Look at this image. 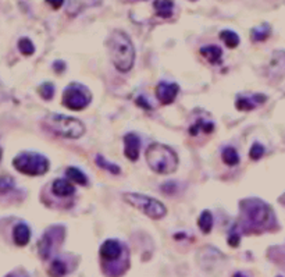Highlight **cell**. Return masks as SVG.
I'll list each match as a JSON object with an SVG mask.
<instances>
[{
  "mask_svg": "<svg viewBox=\"0 0 285 277\" xmlns=\"http://www.w3.org/2000/svg\"><path fill=\"white\" fill-rule=\"evenodd\" d=\"M109 53L114 67L120 73H128L134 66L135 49L130 37L123 31H113L107 41Z\"/></svg>",
  "mask_w": 285,
  "mask_h": 277,
  "instance_id": "1",
  "label": "cell"
},
{
  "mask_svg": "<svg viewBox=\"0 0 285 277\" xmlns=\"http://www.w3.org/2000/svg\"><path fill=\"white\" fill-rule=\"evenodd\" d=\"M149 167L157 174H173L178 168V156L167 145L154 142L145 153Z\"/></svg>",
  "mask_w": 285,
  "mask_h": 277,
  "instance_id": "2",
  "label": "cell"
},
{
  "mask_svg": "<svg viewBox=\"0 0 285 277\" xmlns=\"http://www.w3.org/2000/svg\"><path fill=\"white\" fill-rule=\"evenodd\" d=\"M46 125L50 131L63 138L77 139L85 134V125L81 120L64 114H51L48 117Z\"/></svg>",
  "mask_w": 285,
  "mask_h": 277,
  "instance_id": "3",
  "label": "cell"
},
{
  "mask_svg": "<svg viewBox=\"0 0 285 277\" xmlns=\"http://www.w3.org/2000/svg\"><path fill=\"white\" fill-rule=\"evenodd\" d=\"M123 199L128 205H131L132 208L145 213L147 218H150V219H163L167 215L166 206L161 204L159 199H154L152 197L142 195V194H135V192H127V194L123 195Z\"/></svg>",
  "mask_w": 285,
  "mask_h": 277,
  "instance_id": "4",
  "label": "cell"
},
{
  "mask_svg": "<svg viewBox=\"0 0 285 277\" xmlns=\"http://www.w3.org/2000/svg\"><path fill=\"white\" fill-rule=\"evenodd\" d=\"M245 205L242 209L245 213V219L252 228H264L271 223L273 220V212L270 206L266 205L259 199H249L242 202Z\"/></svg>",
  "mask_w": 285,
  "mask_h": 277,
  "instance_id": "5",
  "label": "cell"
},
{
  "mask_svg": "<svg viewBox=\"0 0 285 277\" xmlns=\"http://www.w3.org/2000/svg\"><path fill=\"white\" fill-rule=\"evenodd\" d=\"M15 170L27 175H42L49 170V161L35 152H22L13 161Z\"/></svg>",
  "mask_w": 285,
  "mask_h": 277,
  "instance_id": "6",
  "label": "cell"
},
{
  "mask_svg": "<svg viewBox=\"0 0 285 277\" xmlns=\"http://www.w3.org/2000/svg\"><path fill=\"white\" fill-rule=\"evenodd\" d=\"M91 102V95L84 87L80 85H70L63 94V105L67 109L80 111L85 109Z\"/></svg>",
  "mask_w": 285,
  "mask_h": 277,
  "instance_id": "7",
  "label": "cell"
},
{
  "mask_svg": "<svg viewBox=\"0 0 285 277\" xmlns=\"http://www.w3.org/2000/svg\"><path fill=\"white\" fill-rule=\"evenodd\" d=\"M180 87L174 82H160L156 87V96L161 105H170L176 101Z\"/></svg>",
  "mask_w": 285,
  "mask_h": 277,
  "instance_id": "8",
  "label": "cell"
},
{
  "mask_svg": "<svg viewBox=\"0 0 285 277\" xmlns=\"http://www.w3.org/2000/svg\"><path fill=\"white\" fill-rule=\"evenodd\" d=\"M139 149H141V141L138 135L135 134H127L124 137V153L127 159L131 162H137L139 158Z\"/></svg>",
  "mask_w": 285,
  "mask_h": 277,
  "instance_id": "9",
  "label": "cell"
},
{
  "mask_svg": "<svg viewBox=\"0 0 285 277\" xmlns=\"http://www.w3.org/2000/svg\"><path fill=\"white\" fill-rule=\"evenodd\" d=\"M266 101H267V98L262 94H256V95L252 96H239L235 102V106L241 111H249V110H253L255 108H257L259 105L264 103Z\"/></svg>",
  "mask_w": 285,
  "mask_h": 277,
  "instance_id": "10",
  "label": "cell"
},
{
  "mask_svg": "<svg viewBox=\"0 0 285 277\" xmlns=\"http://www.w3.org/2000/svg\"><path fill=\"white\" fill-rule=\"evenodd\" d=\"M123 247L121 244L116 240H107L104 241L100 247V256L104 261H116L121 255Z\"/></svg>",
  "mask_w": 285,
  "mask_h": 277,
  "instance_id": "11",
  "label": "cell"
},
{
  "mask_svg": "<svg viewBox=\"0 0 285 277\" xmlns=\"http://www.w3.org/2000/svg\"><path fill=\"white\" fill-rule=\"evenodd\" d=\"M51 191H53V194H54V195L64 198V197H71V195H74L75 188H74V185L70 181H67V180H64V178H57V180H54V181H53Z\"/></svg>",
  "mask_w": 285,
  "mask_h": 277,
  "instance_id": "12",
  "label": "cell"
},
{
  "mask_svg": "<svg viewBox=\"0 0 285 277\" xmlns=\"http://www.w3.org/2000/svg\"><path fill=\"white\" fill-rule=\"evenodd\" d=\"M13 238H14V242L18 247H25L30 242L31 238L30 227L24 224V223L17 224L14 227V230H13Z\"/></svg>",
  "mask_w": 285,
  "mask_h": 277,
  "instance_id": "13",
  "label": "cell"
},
{
  "mask_svg": "<svg viewBox=\"0 0 285 277\" xmlns=\"http://www.w3.org/2000/svg\"><path fill=\"white\" fill-rule=\"evenodd\" d=\"M200 55H202L209 63L217 64V63H220L221 57H223V51L220 49L219 46L210 45V46H203V48L200 49Z\"/></svg>",
  "mask_w": 285,
  "mask_h": 277,
  "instance_id": "14",
  "label": "cell"
},
{
  "mask_svg": "<svg viewBox=\"0 0 285 277\" xmlns=\"http://www.w3.org/2000/svg\"><path fill=\"white\" fill-rule=\"evenodd\" d=\"M153 6L154 10H156V14L161 18H170L173 15L174 3L171 0H156Z\"/></svg>",
  "mask_w": 285,
  "mask_h": 277,
  "instance_id": "15",
  "label": "cell"
},
{
  "mask_svg": "<svg viewBox=\"0 0 285 277\" xmlns=\"http://www.w3.org/2000/svg\"><path fill=\"white\" fill-rule=\"evenodd\" d=\"M66 174L74 184H78V185H87L88 184V177L84 174L80 168L68 167L66 170Z\"/></svg>",
  "mask_w": 285,
  "mask_h": 277,
  "instance_id": "16",
  "label": "cell"
},
{
  "mask_svg": "<svg viewBox=\"0 0 285 277\" xmlns=\"http://www.w3.org/2000/svg\"><path fill=\"white\" fill-rule=\"evenodd\" d=\"M197 226L199 228L202 230V233L209 234L212 231V227H213V216L212 213L209 211H203L202 212V215L199 216V219H197Z\"/></svg>",
  "mask_w": 285,
  "mask_h": 277,
  "instance_id": "17",
  "label": "cell"
},
{
  "mask_svg": "<svg viewBox=\"0 0 285 277\" xmlns=\"http://www.w3.org/2000/svg\"><path fill=\"white\" fill-rule=\"evenodd\" d=\"M214 130V124L213 123H209V121H203L202 118H199L195 124L190 125V135H197L200 131L206 132V134H210Z\"/></svg>",
  "mask_w": 285,
  "mask_h": 277,
  "instance_id": "18",
  "label": "cell"
},
{
  "mask_svg": "<svg viewBox=\"0 0 285 277\" xmlns=\"http://www.w3.org/2000/svg\"><path fill=\"white\" fill-rule=\"evenodd\" d=\"M220 38L224 41L227 48H230V49H234V48H237V46L239 45V37H238L235 32L230 31V29L221 31V32H220Z\"/></svg>",
  "mask_w": 285,
  "mask_h": 277,
  "instance_id": "19",
  "label": "cell"
},
{
  "mask_svg": "<svg viewBox=\"0 0 285 277\" xmlns=\"http://www.w3.org/2000/svg\"><path fill=\"white\" fill-rule=\"evenodd\" d=\"M223 161H224L227 166H237L239 163V156H238V153H237L234 148L228 146L223 151Z\"/></svg>",
  "mask_w": 285,
  "mask_h": 277,
  "instance_id": "20",
  "label": "cell"
},
{
  "mask_svg": "<svg viewBox=\"0 0 285 277\" xmlns=\"http://www.w3.org/2000/svg\"><path fill=\"white\" fill-rule=\"evenodd\" d=\"M67 273V266L66 263L60 259L53 261L49 268V276L50 277H63Z\"/></svg>",
  "mask_w": 285,
  "mask_h": 277,
  "instance_id": "21",
  "label": "cell"
},
{
  "mask_svg": "<svg viewBox=\"0 0 285 277\" xmlns=\"http://www.w3.org/2000/svg\"><path fill=\"white\" fill-rule=\"evenodd\" d=\"M270 27L269 25H263V27H259V28H253L250 32V37L256 42H262L266 41L267 38L270 37Z\"/></svg>",
  "mask_w": 285,
  "mask_h": 277,
  "instance_id": "22",
  "label": "cell"
},
{
  "mask_svg": "<svg viewBox=\"0 0 285 277\" xmlns=\"http://www.w3.org/2000/svg\"><path fill=\"white\" fill-rule=\"evenodd\" d=\"M96 165L100 168H103V170H107L111 174H120L121 173V168L116 166V165H113V163H109L107 161H104V158H103L102 155L96 156Z\"/></svg>",
  "mask_w": 285,
  "mask_h": 277,
  "instance_id": "23",
  "label": "cell"
},
{
  "mask_svg": "<svg viewBox=\"0 0 285 277\" xmlns=\"http://www.w3.org/2000/svg\"><path fill=\"white\" fill-rule=\"evenodd\" d=\"M18 49H20L22 55L31 56V55H34V52H35V46H34V44L31 42L28 38H21V39L18 41Z\"/></svg>",
  "mask_w": 285,
  "mask_h": 277,
  "instance_id": "24",
  "label": "cell"
},
{
  "mask_svg": "<svg viewBox=\"0 0 285 277\" xmlns=\"http://www.w3.org/2000/svg\"><path fill=\"white\" fill-rule=\"evenodd\" d=\"M38 92L41 94V96L44 98L45 101H50L51 98H53V94H54V87L50 82H46V84L39 87Z\"/></svg>",
  "mask_w": 285,
  "mask_h": 277,
  "instance_id": "25",
  "label": "cell"
},
{
  "mask_svg": "<svg viewBox=\"0 0 285 277\" xmlns=\"http://www.w3.org/2000/svg\"><path fill=\"white\" fill-rule=\"evenodd\" d=\"M264 155V146L262 144H259V142H255L252 148H250V152H249V156H250V159L252 161H259V159H262Z\"/></svg>",
  "mask_w": 285,
  "mask_h": 277,
  "instance_id": "26",
  "label": "cell"
},
{
  "mask_svg": "<svg viewBox=\"0 0 285 277\" xmlns=\"http://www.w3.org/2000/svg\"><path fill=\"white\" fill-rule=\"evenodd\" d=\"M13 185H14V181L11 177H8V175L0 177V192H7L8 190L13 188Z\"/></svg>",
  "mask_w": 285,
  "mask_h": 277,
  "instance_id": "27",
  "label": "cell"
},
{
  "mask_svg": "<svg viewBox=\"0 0 285 277\" xmlns=\"http://www.w3.org/2000/svg\"><path fill=\"white\" fill-rule=\"evenodd\" d=\"M239 241H241L239 234H237L234 231L233 234H230V237H228V245H230V247H238V245H239Z\"/></svg>",
  "mask_w": 285,
  "mask_h": 277,
  "instance_id": "28",
  "label": "cell"
},
{
  "mask_svg": "<svg viewBox=\"0 0 285 277\" xmlns=\"http://www.w3.org/2000/svg\"><path fill=\"white\" fill-rule=\"evenodd\" d=\"M137 103H138L141 108H145V109H147V110L152 109V108H150V105L146 102V99H145L143 96H139L138 99H137Z\"/></svg>",
  "mask_w": 285,
  "mask_h": 277,
  "instance_id": "29",
  "label": "cell"
},
{
  "mask_svg": "<svg viewBox=\"0 0 285 277\" xmlns=\"http://www.w3.org/2000/svg\"><path fill=\"white\" fill-rule=\"evenodd\" d=\"M46 3H49L53 8H60L63 6L64 0H46Z\"/></svg>",
  "mask_w": 285,
  "mask_h": 277,
  "instance_id": "30",
  "label": "cell"
},
{
  "mask_svg": "<svg viewBox=\"0 0 285 277\" xmlns=\"http://www.w3.org/2000/svg\"><path fill=\"white\" fill-rule=\"evenodd\" d=\"M161 190L166 191V192H168V194H173L174 190H176V185H174L173 182H167L166 185H163V187H161Z\"/></svg>",
  "mask_w": 285,
  "mask_h": 277,
  "instance_id": "31",
  "label": "cell"
},
{
  "mask_svg": "<svg viewBox=\"0 0 285 277\" xmlns=\"http://www.w3.org/2000/svg\"><path fill=\"white\" fill-rule=\"evenodd\" d=\"M53 67H54L59 73H61V71H63V68H64V64H63L61 61H57V63H54V66Z\"/></svg>",
  "mask_w": 285,
  "mask_h": 277,
  "instance_id": "32",
  "label": "cell"
},
{
  "mask_svg": "<svg viewBox=\"0 0 285 277\" xmlns=\"http://www.w3.org/2000/svg\"><path fill=\"white\" fill-rule=\"evenodd\" d=\"M234 277H245L243 275H241V273H235Z\"/></svg>",
  "mask_w": 285,
  "mask_h": 277,
  "instance_id": "33",
  "label": "cell"
},
{
  "mask_svg": "<svg viewBox=\"0 0 285 277\" xmlns=\"http://www.w3.org/2000/svg\"><path fill=\"white\" fill-rule=\"evenodd\" d=\"M8 277H13V276H8Z\"/></svg>",
  "mask_w": 285,
  "mask_h": 277,
  "instance_id": "34",
  "label": "cell"
}]
</instances>
